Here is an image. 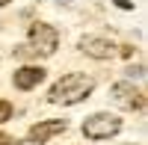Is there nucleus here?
<instances>
[{
	"instance_id": "1",
	"label": "nucleus",
	"mask_w": 148,
	"mask_h": 145,
	"mask_svg": "<svg viewBox=\"0 0 148 145\" xmlns=\"http://www.w3.org/2000/svg\"><path fill=\"white\" fill-rule=\"evenodd\" d=\"M92 86H95V83H92L89 77H83V74H68V77H62V80L51 89L47 101H51V104H80L83 98H89Z\"/></svg>"
},
{
	"instance_id": "2",
	"label": "nucleus",
	"mask_w": 148,
	"mask_h": 145,
	"mask_svg": "<svg viewBox=\"0 0 148 145\" xmlns=\"http://www.w3.org/2000/svg\"><path fill=\"white\" fill-rule=\"evenodd\" d=\"M121 130V118L110 113H95L83 122V136L86 139H110Z\"/></svg>"
},
{
	"instance_id": "3",
	"label": "nucleus",
	"mask_w": 148,
	"mask_h": 145,
	"mask_svg": "<svg viewBox=\"0 0 148 145\" xmlns=\"http://www.w3.org/2000/svg\"><path fill=\"white\" fill-rule=\"evenodd\" d=\"M30 44L36 47L39 56H53L56 44H59V33L51 27V24H33L30 27Z\"/></svg>"
},
{
	"instance_id": "4",
	"label": "nucleus",
	"mask_w": 148,
	"mask_h": 145,
	"mask_svg": "<svg viewBox=\"0 0 148 145\" xmlns=\"http://www.w3.org/2000/svg\"><path fill=\"white\" fill-rule=\"evenodd\" d=\"M80 51L86 56H92V59H107V56L116 53V44L110 39H101V36H83L80 39Z\"/></svg>"
},
{
	"instance_id": "5",
	"label": "nucleus",
	"mask_w": 148,
	"mask_h": 145,
	"mask_svg": "<svg viewBox=\"0 0 148 145\" xmlns=\"http://www.w3.org/2000/svg\"><path fill=\"white\" fill-rule=\"evenodd\" d=\"M45 74H47V71H45V68H39V65H24V68H18V71H15L12 83H15V89L30 92V89H36V86L45 80Z\"/></svg>"
},
{
	"instance_id": "6",
	"label": "nucleus",
	"mask_w": 148,
	"mask_h": 145,
	"mask_svg": "<svg viewBox=\"0 0 148 145\" xmlns=\"http://www.w3.org/2000/svg\"><path fill=\"white\" fill-rule=\"evenodd\" d=\"M110 95H113V101L119 107H125V110H139V107L145 104L142 101V95L130 86V83H116L113 89H110Z\"/></svg>"
},
{
	"instance_id": "7",
	"label": "nucleus",
	"mask_w": 148,
	"mask_h": 145,
	"mask_svg": "<svg viewBox=\"0 0 148 145\" xmlns=\"http://www.w3.org/2000/svg\"><path fill=\"white\" fill-rule=\"evenodd\" d=\"M65 122L62 118H51V122H39V124H33L30 127V139H36V142H47L51 136H56V133H65Z\"/></svg>"
},
{
	"instance_id": "8",
	"label": "nucleus",
	"mask_w": 148,
	"mask_h": 145,
	"mask_svg": "<svg viewBox=\"0 0 148 145\" xmlns=\"http://www.w3.org/2000/svg\"><path fill=\"white\" fill-rule=\"evenodd\" d=\"M125 74H127L130 80H142V77H145V65H130Z\"/></svg>"
},
{
	"instance_id": "9",
	"label": "nucleus",
	"mask_w": 148,
	"mask_h": 145,
	"mask_svg": "<svg viewBox=\"0 0 148 145\" xmlns=\"http://www.w3.org/2000/svg\"><path fill=\"white\" fill-rule=\"evenodd\" d=\"M9 116H12V104L9 101H0V124L9 122Z\"/></svg>"
},
{
	"instance_id": "10",
	"label": "nucleus",
	"mask_w": 148,
	"mask_h": 145,
	"mask_svg": "<svg viewBox=\"0 0 148 145\" xmlns=\"http://www.w3.org/2000/svg\"><path fill=\"white\" fill-rule=\"evenodd\" d=\"M113 3H116L119 9H133V3H130V0H113Z\"/></svg>"
},
{
	"instance_id": "11",
	"label": "nucleus",
	"mask_w": 148,
	"mask_h": 145,
	"mask_svg": "<svg viewBox=\"0 0 148 145\" xmlns=\"http://www.w3.org/2000/svg\"><path fill=\"white\" fill-rule=\"evenodd\" d=\"M0 145H12V139H9L6 133H0Z\"/></svg>"
},
{
	"instance_id": "12",
	"label": "nucleus",
	"mask_w": 148,
	"mask_h": 145,
	"mask_svg": "<svg viewBox=\"0 0 148 145\" xmlns=\"http://www.w3.org/2000/svg\"><path fill=\"white\" fill-rule=\"evenodd\" d=\"M21 145H45V142H36V139H30V142H21Z\"/></svg>"
},
{
	"instance_id": "13",
	"label": "nucleus",
	"mask_w": 148,
	"mask_h": 145,
	"mask_svg": "<svg viewBox=\"0 0 148 145\" xmlns=\"http://www.w3.org/2000/svg\"><path fill=\"white\" fill-rule=\"evenodd\" d=\"M6 3H12V0H0V6H6Z\"/></svg>"
},
{
	"instance_id": "14",
	"label": "nucleus",
	"mask_w": 148,
	"mask_h": 145,
	"mask_svg": "<svg viewBox=\"0 0 148 145\" xmlns=\"http://www.w3.org/2000/svg\"><path fill=\"white\" fill-rule=\"evenodd\" d=\"M59 3H71V0H59Z\"/></svg>"
}]
</instances>
